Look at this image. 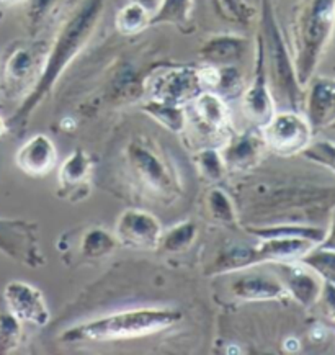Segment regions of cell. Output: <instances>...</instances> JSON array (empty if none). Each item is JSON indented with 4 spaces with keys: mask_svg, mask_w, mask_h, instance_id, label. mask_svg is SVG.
<instances>
[{
    "mask_svg": "<svg viewBox=\"0 0 335 355\" xmlns=\"http://www.w3.org/2000/svg\"><path fill=\"white\" fill-rule=\"evenodd\" d=\"M182 320V313L167 308H136L111 313L72 326L62 332V343H111L159 334Z\"/></svg>",
    "mask_w": 335,
    "mask_h": 355,
    "instance_id": "cell-2",
    "label": "cell"
},
{
    "mask_svg": "<svg viewBox=\"0 0 335 355\" xmlns=\"http://www.w3.org/2000/svg\"><path fill=\"white\" fill-rule=\"evenodd\" d=\"M194 166L200 177L208 184H218L224 179L228 167L223 161L219 149L216 148H205L198 151L193 157Z\"/></svg>",
    "mask_w": 335,
    "mask_h": 355,
    "instance_id": "cell-28",
    "label": "cell"
},
{
    "mask_svg": "<svg viewBox=\"0 0 335 355\" xmlns=\"http://www.w3.org/2000/svg\"><path fill=\"white\" fill-rule=\"evenodd\" d=\"M300 262L318 274L323 282L335 285V250L314 245L306 256L300 259Z\"/></svg>",
    "mask_w": 335,
    "mask_h": 355,
    "instance_id": "cell-30",
    "label": "cell"
},
{
    "mask_svg": "<svg viewBox=\"0 0 335 355\" xmlns=\"http://www.w3.org/2000/svg\"><path fill=\"white\" fill-rule=\"evenodd\" d=\"M230 295L242 302H280L289 295L275 272L259 270V266L234 272Z\"/></svg>",
    "mask_w": 335,
    "mask_h": 355,
    "instance_id": "cell-12",
    "label": "cell"
},
{
    "mask_svg": "<svg viewBox=\"0 0 335 355\" xmlns=\"http://www.w3.org/2000/svg\"><path fill=\"white\" fill-rule=\"evenodd\" d=\"M93 175L92 156L84 149H75L61 164L57 174L59 197L69 203H79L90 195Z\"/></svg>",
    "mask_w": 335,
    "mask_h": 355,
    "instance_id": "cell-14",
    "label": "cell"
},
{
    "mask_svg": "<svg viewBox=\"0 0 335 355\" xmlns=\"http://www.w3.org/2000/svg\"><path fill=\"white\" fill-rule=\"evenodd\" d=\"M190 105L193 108L194 120L205 133L226 136V138L230 135L229 107L218 94L203 90Z\"/></svg>",
    "mask_w": 335,
    "mask_h": 355,
    "instance_id": "cell-19",
    "label": "cell"
},
{
    "mask_svg": "<svg viewBox=\"0 0 335 355\" xmlns=\"http://www.w3.org/2000/svg\"><path fill=\"white\" fill-rule=\"evenodd\" d=\"M151 15L152 13L143 7L141 3L129 2L116 13L115 26L118 33L125 36H133L144 31L151 26Z\"/></svg>",
    "mask_w": 335,
    "mask_h": 355,
    "instance_id": "cell-25",
    "label": "cell"
},
{
    "mask_svg": "<svg viewBox=\"0 0 335 355\" xmlns=\"http://www.w3.org/2000/svg\"><path fill=\"white\" fill-rule=\"evenodd\" d=\"M316 304H319L324 316L329 321L335 322V285L329 284V282H323V288H320L319 298Z\"/></svg>",
    "mask_w": 335,
    "mask_h": 355,
    "instance_id": "cell-35",
    "label": "cell"
},
{
    "mask_svg": "<svg viewBox=\"0 0 335 355\" xmlns=\"http://www.w3.org/2000/svg\"><path fill=\"white\" fill-rule=\"evenodd\" d=\"M318 245H319V248H324V249L335 250V215L332 218V223H330L329 230H325L324 239L320 241Z\"/></svg>",
    "mask_w": 335,
    "mask_h": 355,
    "instance_id": "cell-36",
    "label": "cell"
},
{
    "mask_svg": "<svg viewBox=\"0 0 335 355\" xmlns=\"http://www.w3.org/2000/svg\"><path fill=\"white\" fill-rule=\"evenodd\" d=\"M242 110L247 120L257 128H264L275 115V98L270 89L269 71L265 62L264 40L259 33L255 40V62H253V76L251 84L242 94Z\"/></svg>",
    "mask_w": 335,
    "mask_h": 355,
    "instance_id": "cell-10",
    "label": "cell"
},
{
    "mask_svg": "<svg viewBox=\"0 0 335 355\" xmlns=\"http://www.w3.org/2000/svg\"><path fill=\"white\" fill-rule=\"evenodd\" d=\"M21 322L8 309L0 311V355H8L20 347L24 331Z\"/></svg>",
    "mask_w": 335,
    "mask_h": 355,
    "instance_id": "cell-31",
    "label": "cell"
},
{
    "mask_svg": "<svg viewBox=\"0 0 335 355\" xmlns=\"http://www.w3.org/2000/svg\"><path fill=\"white\" fill-rule=\"evenodd\" d=\"M302 154L311 161L323 164L335 172V144L330 141H319L316 144H309Z\"/></svg>",
    "mask_w": 335,
    "mask_h": 355,
    "instance_id": "cell-34",
    "label": "cell"
},
{
    "mask_svg": "<svg viewBox=\"0 0 335 355\" xmlns=\"http://www.w3.org/2000/svg\"><path fill=\"white\" fill-rule=\"evenodd\" d=\"M0 254L25 267H43L46 259L39 244L38 225L21 218H0Z\"/></svg>",
    "mask_w": 335,
    "mask_h": 355,
    "instance_id": "cell-8",
    "label": "cell"
},
{
    "mask_svg": "<svg viewBox=\"0 0 335 355\" xmlns=\"http://www.w3.org/2000/svg\"><path fill=\"white\" fill-rule=\"evenodd\" d=\"M56 144L46 135H35L18 148L15 164L28 177H44L57 166Z\"/></svg>",
    "mask_w": 335,
    "mask_h": 355,
    "instance_id": "cell-18",
    "label": "cell"
},
{
    "mask_svg": "<svg viewBox=\"0 0 335 355\" xmlns=\"http://www.w3.org/2000/svg\"><path fill=\"white\" fill-rule=\"evenodd\" d=\"M215 6L226 21L237 25H248L257 13L247 0H215Z\"/></svg>",
    "mask_w": 335,
    "mask_h": 355,
    "instance_id": "cell-32",
    "label": "cell"
},
{
    "mask_svg": "<svg viewBox=\"0 0 335 355\" xmlns=\"http://www.w3.org/2000/svg\"><path fill=\"white\" fill-rule=\"evenodd\" d=\"M43 53L33 46L15 48L3 66V87L8 94H21L25 87H33L43 69ZM30 92V90H28Z\"/></svg>",
    "mask_w": 335,
    "mask_h": 355,
    "instance_id": "cell-16",
    "label": "cell"
},
{
    "mask_svg": "<svg viewBox=\"0 0 335 355\" xmlns=\"http://www.w3.org/2000/svg\"><path fill=\"white\" fill-rule=\"evenodd\" d=\"M247 40L239 35H215L200 48V58L210 66H234L244 58Z\"/></svg>",
    "mask_w": 335,
    "mask_h": 355,
    "instance_id": "cell-20",
    "label": "cell"
},
{
    "mask_svg": "<svg viewBox=\"0 0 335 355\" xmlns=\"http://www.w3.org/2000/svg\"><path fill=\"white\" fill-rule=\"evenodd\" d=\"M260 25L266 71H269L270 89L275 103L278 100V102L287 103L289 110H298L302 102V87L298 82L293 56L284 41L270 0H262Z\"/></svg>",
    "mask_w": 335,
    "mask_h": 355,
    "instance_id": "cell-3",
    "label": "cell"
},
{
    "mask_svg": "<svg viewBox=\"0 0 335 355\" xmlns=\"http://www.w3.org/2000/svg\"><path fill=\"white\" fill-rule=\"evenodd\" d=\"M335 113V80L318 79L307 97V121L312 128L324 126Z\"/></svg>",
    "mask_w": 335,
    "mask_h": 355,
    "instance_id": "cell-21",
    "label": "cell"
},
{
    "mask_svg": "<svg viewBox=\"0 0 335 355\" xmlns=\"http://www.w3.org/2000/svg\"><path fill=\"white\" fill-rule=\"evenodd\" d=\"M105 2L107 0H80L79 6L67 17L49 48L39 77L30 89V92L25 95L24 102L20 103L17 112L7 121L8 130L25 128L36 108L42 105L43 100L53 92L62 72L84 51L100 24L103 10H105Z\"/></svg>",
    "mask_w": 335,
    "mask_h": 355,
    "instance_id": "cell-1",
    "label": "cell"
},
{
    "mask_svg": "<svg viewBox=\"0 0 335 355\" xmlns=\"http://www.w3.org/2000/svg\"><path fill=\"white\" fill-rule=\"evenodd\" d=\"M335 25V0H309L294 28V69L301 87L307 85Z\"/></svg>",
    "mask_w": 335,
    "mask_h": 355,
    "instance_id": "cell-5",
    "label": "cell"
},
{
    "mask_svg": "<svg viewBox=\"0 0 335 355\" xmlns=\"http://www.w3.org/2000/svg\"><path fill=\"white\" fill-rule=\"evenodd\" d=\"M3 300L8 311L21 322L43 327L51 320V311L42 290L26 282H8L3 288Z\"/></svg>",
    "mask_w": 335,
    "mask_h": 355,
    "instance_id": "cell-13",
    "label": "cell"
},
{
    "mask_svg": "<svg viewBox=\"0 0 335 355\" xmlns=\"http://www.w3.org/2000/svg\"><path fill=\"white\" fill-rule=\"evenodd\" d=\"M266 151L262 133L246 131V133H230L219 148L228 171L247 172L259 166Z\"/></svg>",
    "mask_w": 335,
    "mask_h": 355,
    "instance_id": "cell-17",
    "label": "cell"
},
{
    "mask_svg": "<svg viewBox=\"0 0 335 355\" xmlns=\"http://www.w3.org/2000/svg\"><path fill=\"white\" fill-rule=\"evenodd\" d=\"M260 133L266 149L278 156H293L311 144L312 126L298 110H282L275 112Z\"/></svg>",
    "mask_w": 335,
    "mask_h": 355,
    "instance_id": "cell-7",
    "label": "cell"
},
{
    "mask_svg": "<svg viewBox=\"0 0 335 355\" xmlns=\"http://www.w3.org/2000/svg\"><path fill=\"white\" fill-rule=\"evenodd\" d=\"M147 94L151 100L187 107L203 90L200 69L194 67H170L154 74L147 80Z\"/></svg>",
    "mask_w": 335,
    "mask_h": 355,
    "instance_id": "cell-9",
    "label": "cell"
},
{
    "mask_svg": "<svg viewBox=\"0 0 335 355\" xmlns=\"http://www.w3.org/2000/svg\"><path fill=\"white\" fill-rule=\"evenodd\" d=\"M115 234L107 231L105 227H90L80 239V256L87 259H102L108 257L115 252L118 248Z\"/></svg>",
    "mask_w": 335,
    "mask_h": 355,
    "instance_id": "cell-24",
    "label": "cell"
},
{
    "mask_svg": "<svg viewBox=\"0 0 335 355\" xmlns=\"http://www.w3.org/2000/svg\"><path fill=\"white\" fill-rule=\"evenodd\" d=\"M8 133V125H7V121L3 120L2 116H0V138H2L3 135H7Z\"/></svg>",
    "mask_w": 335,
    "mask_h": 355,
    "instance_id": "cell-39",
    "label": "cell"
},
{
    "mask_svg": "<svg viewBox=\"0 0 335 355\" xmlns=\"http://www.w3.org/2000/svg\"><path fill=\"white\" fill-rule=\"evenodd\" d=\"M162 233L161 221L141 208H128L121 213L113 231L118 244L134 250H157Z\"/></svg>",
    "mask_w": 335,
    "mask_h": 355,
    "instance_id": "cell-11",
    "label": "cell"
},
{
    "mask_svg": "<svg viewBox=\"0 0 335 355\" xmlns=\"http://www.w3.org/2000/svg\"><path fill=\"white\" fill-rule=\"evenodd\" d=\"M0 108H2V103H0Z\"/></svg>",
    "mask_w": 335,
    "mask_h": 355,
    "instance_id": "cell-40",
    "label": "cell"
},
{
    "mask_svg": "<svg viewBox=\"0 0 335 355\" xmlns=\"http://www.w3.org/2000/svg\"><path fill=\"white\" fill-rule=\"evenodd\" d=\"M318 245L305 238H257L253 244H237L224 248L208 266V275H228L242 268L265 266L273 262L300 261L309 250Z\"/></svg>",
    "mask_w": 335,
    "mask_h": 355,
    "instance_id": "cell-4",
    "label": "cell"
},
{
    "mask_svg": "<svg viewBox=\"0 0 335 355\" xmlns=\"http://www.w3.org/2000/svg\"><path fill=\"white\" fill-rule=\"evenodd\" d=\"M143 110L154 121H157L165 130L172 131V133H182L185 126H187V112H185V107L172 105V103L149 98L143 105Z\"/></svg>",
    "mask_w": 335,
    "mask_h": 355,
    "instance_id": "cell-23",
    "label": "cell"
},
{
    "mask_svg": "<svg viewBox=\"0 0 335 355\" xmlns=\"http://www.w3.org/2000/svg\"><path fill=\"white\" fill-rule=\"evenodd\" d=\"M24 2V0H0V8H8L17 6V3Z\"/></svg>",
    "mask_w": 335,
    "mask_h": 355,
    "instance_id": "cell-38",
    "label": "cell"
},
{
    "mask_svg": "<svg viewBox=\"0 0 335 355\" xmlns=\"http://www.w3.org/2000/svg\"><path fill=\"white\" fill-rule=\"evenodd\" d=\"M246 80H244V76L241 71L235 66H219L218 67V80H216L215 87H212L211 92L218 94L221 98H224L226 102L228 100H235L241 98L244 90H246Z\"/></svg>",
    "mask_w": 335,
    "mask_h": 355,
    "instance_id": "cell-29",
    "label": "cell"
},
{
    "mask_svg": "<svg viewBox=\"0 0 335 355\" xmlns=\"http://www.w3.org/2000/svg\"><path fill=\"white\" fill-rule=\"evenodd\" d=\"M197 236L198 230L193 221L179 223L162 233L159 249L167 254H182L192 248Z\"/></svg>",
    "mask_w": 335,
    "mask_h": 355,
    "instance_id": "cell-27",
    "label": "cell"
},
{
    "mask_svg": "<svg viewBox=\"0 0 335 355\" xmlns=\"http://www.w3.org/2000/svg\"><path fill=\"white\" fill-rule=\"evenodd\" d=\"M265 266H270L287 288L289 297L296 300L305 308L314 306L319 298L320 288H323V280L309 267H306L300 261L273 262L265 263Z\"/></svg>",
    "mask_w": 335,
    "mask_h": 355,
    "instance_id": "cell-15",
    "label": "cell"
},
{
    "mask_svg": "<svg viewBox=\"0 0 335 355\" xmlns=\"http://www.w3.org/2000/svg\"><path fill=\"white\" fill-rule=\"evenodd\" d=\"M131 2H136V3H141L143 7H146L149 12H154L159 6V0H131Z\"/></svg>",
    "mask_w": 335,
    "mask_h": 355,
    "instance_id": "cell-37",
    "label": "cell"
},
{
    "mask_svg": "<svg viewBox=\"0 0 335 355\" xmlns=\"http://www.w3.org/2000/svg\"><path fill=\"white\" fill-rule=\"evenodd\" d=\"M206 211L215 223L223 226H237V211L230 195L223 189H211L206 195Z\"/></svg>",
    "mask_w": 335,
    "mask_h": 355,
    "instance_id": "cell-26",
    "label": "cell"
},
{
    "mask_svg": "<svg viewBox=\"0 0 335 355\" xmlns=\"http://www.w3.org/2000/svg\"><path fill=\"white\" fill-rule=\"evenodd\" d=\"M126 166L143 190L154 198L172 202L180 193L179 177L165 157L143 141L133 139L125 151Z\"/></svg>",
    "mask_w": 335,
    "mask_h": 355,
    "instance_id": "cell-6",
    "label": "cell"
},
{
    "mask_svg": "<svg viewBox=\"0 0 335 355\" xmlns=\"http://www.w3.org/2000/svg\"><path fill=\"white\" fill-rule=\"evenodd\" d=\"M26 2H28V6H26V20H28L30 30L35 33L53 15L54 8L57 6V0H26Z\"/></svg>",
    "mask_w": 335,
    "mask_h": 355,
    "instance_id": "cell-33",
    "label": "cell"
},
{
    "mask_svg": "<svg viewBox=\"0 0 335 355\" xmlns=\"http://www.w3.org/2000/svg\"><path fill=\"white\" fill-rule=\"evenodd\" d=\"M193 0H159V6L151 15V26L174 25L180 30L192 26Z\"/></svg>",
    "mask_w": 335,
    "mask_h": 355,
    "instance_id": "cell-22",
    "label": "cell"
}]
</instances>
